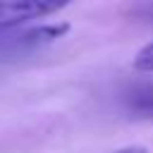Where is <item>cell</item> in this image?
Segmentation results:
<instances>
[{
    "label": "cell",
    "instance_id": "obj_5",
    "mask_svg": "<svg viewBox=\"0 0 153 153\" xmlns=\"http://www.w3.org/2000/svg\"><path fill=\"white\" fill-rule=\"evenodd\" d=\"M112 153H148L143 146H127V148H117V151H112Z\"/></svg>",
    "mask_w": 153,
    "mask_h": 153
},
{
    "label": "cell",
    "instance_id": "obj_3",
    "mask_svg": "<svg viewBox=\"0 0 153 153\" xmlns=\"http://www.w3.org/2000/svg\"><path fill=\"white\" fill-rule=\"evenodd\" d=\"M129 108L139 115L153 117V86H143L129 96Z\"/></svg>",
    "mask_w": 153,
    "mask_h": 153
},
{
    "label": "cell",
    "instance_id": "obj_1",
    "mask_svg": "<svg viewBox=\"0 0 153 153\" xmlns=\"http://www.w3.org/2000/svg\"><path fill=\"white\" fill-rule=\"evenodd\" d=\"M69 31V24H41V26H19V29H0V57H22L31 55L62 33Z\"/></svg>",
    "mask_w": 153,
    "mask_h": 153
},
{
    "label": "cell",
    "instance_id": "obj_2",
    "mask_svg": "<svg viewBox=\"0 0 153 153\" xmlns=\"http://www.w3.org/2000/svg\"><path fill=\"white\" fill-rule=\"evenodd\" d=\"M62 7H67V2H57V0H7L0 2V29H19L26 22L41 19V17H50L55 12H60Z\"/></svg>",
    "mask_w": 153,
    "mask_h": 153
},
{
    "label": "cell",
    "instance_id": "obj_4",
    "mask_svg": "<svg viewBox=\"0 0 153 153\" xmlns=\"http://www.w3.org/2000/svg\"><path fill=\"white\" fill-rule=\"evenodd\" d=\"M134 69H139V72H153V41L148 45H143L134 55Z\"/></svg>",
    "mask_w": 153,
    "mask_h": 153
}]
</instances>
